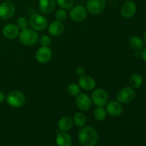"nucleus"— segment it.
Listing matches in <instances>:
<instances>
[{
  "label": "nucleus",
  "instance_id": "obj_34",
  "mask_svg": "<svg viewBox=\"0 0 146 146\" xmlns=\"http://www.w3.org/2000/svg\"><path fill=\"white\" fill-rule=\"evenodd\" d=\"M4 1H11V0H4Z\"/></svg>",
  "mask_w": 146,
  "mask_h": 146
},
{
  "label": "nucleus",
  "instance_id": "obj_21",
  "mask_svg": "<svg viewBox=\"0 0 146 146\" xmlns=\"http://www.w3.org/2000/svg\"><path fill=\"white\" fill-rule=\"evenodd\" d=\"M130 86L133 88H138L142 86L143 78L140 74H133L131 75L129 79Z\"/></svg>",
  "mask_w": 146,
  "mask_h": 146
},
{
  "label": "nucleus",
  "instance_id": "obj_26",
  "mask_svg": "<svg viewBox=\"0 0 146 146\" xmlns=\"http://www.w3.org/2000/svg\"><path fill=\"white\" fill-rule=\"evenodd\" d=\"M29 24V21L27 20V19L25 18V17H21L17 19V26L19 28V29L20 30L26 29L28 28Z\"/></svg>",
  "mask_w": 146,
  "mask_h": 146
},
{
  "label": "nucleus",
  "instance_id": "obj_1",
  "mask_svg": "<svg viewBox=\"0 0 146 146\" xmlns=\"http://www.w3.org/2000/svg\"><path fill=\"white\" fill-rule=\"evenodd\" d=\"M78 139L82 146H95L98 141V132L93 127H82L78 131Z\"/></svg>",
  "mask_w": 146,
  "mask_h": 146
},
{
  "label": "nucleus",
  "instance_id": "obj_12",
  "mask_svg": "<svg viewBox=\"0 0 146 146\" xmlns=\"http://www.w3.org/2000/svg\"><path fill=\"white\" fill-rule=\"evenodd\" d=\"M106 112L112 117L119 116L122 114L123 108L122 105L118 101H111L106 104Z\"/></svg>",
  "mask_w": 146,
  "mask_h": 146
},
{
  "label": "nucleus",
  "instance_id": "obj_27",
  "mask_svg": "<svg viewBox=\"0 0 146 146\" xmlns=\"http://www.w3.org/2000/svg\"><path fill=\"white\" fill-rule=\"evenodd\" d=\"M55 18L56 19V21H65L67 19V12L65 9H60L56 11L55 14Z\"/></svg>",
  "mask_w": 146,
  "mask_h": 146
},
{
  "label": "nucleus",
  "instance_id": "obj_3",
  "mask_svg": "<svg viewBox=\"0 0 146 146\" xmlns=\"http://www.w3.org/2000/svg\"><path fill=\"white\" fill-rule=\"evenodd\" d=\"M7 102L12 108H21L25 104L26 96L19 91H12L7 96Z\"/></svg>",
  "mask_w": 146,
  "mask_h": 146
},
{
  "label": "nucleus",
  "instance_id": "obj_23",
  "mask_svg": "<svg viewBox=\"0 0 146 146\" xmlns=\"http://www.w3.org/2000/svg\"><path fill=\"white\" fill-rule=\"evenodd\" d=\"M94 116L96 120L98 121H103L106 118V110L103 107H97L94 111Z\"/></svg>",
  "mask_w": 146,
  "mask_h": 146
},
{
  "label": "nucleus",
  "instance_id": "obj_22",
  "mask_svg": "<svg viewBox=\"0 0 146 146\" xmlns=\"http://www.w3.org/2000/svg\"><path fill=\"white\" fill-rule=\"evenodd\" d=\"M74 123L76 125L77 127L82 128L84 126L86 122V117L85 114L81 112H78L74 115Z\"/></svg>",
  "mask_w": 146,
  "mask_h": 146
},
{
  "label": "nucleus",
  "instance_id": "obj_2",
  "mask_svg": "<svg viewBox=\"0 0 146 146\" xmlns=\"http://www.w3.org/2000/svg\"><path fill=\"white\" fill-rule=\"evenodd\" d=\"M19 39L23 45L31 46L38 42V34L32 29L27 28L20 31L19 34Z\"/></svg>",
  "mask_w": 146,
  "mask_h": 146
},
{
  "label": "nucleus",
  "instance_id": "obj_4",
  "mask_svg": "<svg viewBox=\"0 0 146 146\" xmlns=\"http://www.w3.org/2000/svg\"><path fill=\"white\" fill-rule=\"evenodd\" d=\"M91 101L94 105L98 107H104L108 101V95L104 88H97L91 94Z\"/></svg>",
  "mask_w": 146,
  "mask_h": 146
},
{
  "label": "nucleus",
  "instance_id": "obj_25",
  "mask_svg": "<svg viewBox=\"0 0 146 146\" xmlns=\"http://www.w3.org/2000/svg\"><path fill=\"white\" fill-rule=\"evenodd\" d=\"M56 4L63 9H71L74 4V0H56Z\"/></svg>",
  "mask_w": 146,
  "mask_h": 146
},
{
  "label": "nucleus",
  "instance_id": "obj_19",
  "mask_svg": "<svg viewBox=\"0 0 146 146\" xmlns=\"http://www.w3.org/2000/svg\"><path fill=\"white\" fill-rule=\"evenodd\" d=\"M56 142L58 146H71L72 145V140L69 134L63 131L57 134Z\"/></svg>",
  "mask_w": 146,
  "mask_h": 146
},
{
  "label": "nucleus",
  "instance_id": "obj_33",
  "mask_svg": "<svg viewBox=\"0 0 146 146\" xmlns=\"http://www.w3.org/2000/svg\"><path fill=\"white\" fill-rule=\"evenodd\" d=\"M143 41H144V42L146 44V31L145 33H144V34H143Z\"/></svg>",
  "mask_w": 146,
  "mask_h": 146
},
{
  "label": "nucleus",
  "instance_id": "obj_5",
  "mask_svg": "<svg viewBox=\"0 0 146 146\" xmlns=\"http://www.w3.org/2000/svg\"><path fill=\"white\" fill-rule=\"evenodd\" d=\"M135 97V92L131 86H125L121 88L116 95L117 101L121 104H129Z\"/></svg>",
  "mask_w": 146,
  "mask_h": 146
},
{
  "label": "nucleus",
  "instance_id": "obj_20",
  "mask_svg": "<svg viewBox=\"0 0 146 146\" xmlns=\"http://www.w3.org/2000/svg\"><path fill=\"white\" fill-rule=\"evenodd\" d=\"M129 46L134 51H141L143 48V41L141 37L134 36L129 39Z\"/></svg>",
  "mask_w": 146,
  "mask_h": 146
},
{
  "label": "nucleus",
  "instance_id": "obj_18",
  "mask_svg": "<svg viewBox=\"0 0 146 146\" xmlns=\"http://www.w3.org/2000/svg\"><path fill=\"white\" fill-rule=\"evenodd\" d=\"M74 120L71 117L68 115H65L60 118L58 122V129L63 132H66L70 131L73 128L74 125Z\"/></svg>",
  "mask_w": 146,
  "mask_h": 146
},
{
  "label": "nucleus",
  "instance_id": "obj_16",
  "mask_svg": "<svg viewBox=\"0 0 146 146\" xmlns=\"http://www.w3.org/2000/svg\"><path fill=\"white\" fill-rule=\"evenodd\" d=\"M65 27L64 24L61 21H54L49 24L48 31L49 34L53 36H59L64 33Z\"/></svg>",
  "mask_w": 146,
  "mask_h": 146
},
{
  "label": "nucleus",
  "instance_id": "obj_28",
  "mask_svg": "<svg viewBox=\"0 0 146 146\" xmlns=\"http://www.w3.org/2000/svg\"><path fill=\"white\" fill-rule=\"evenodd\" d=\"M51 42V38L47 35H43L40 38L39 43L41 45V46H47L50 45Z\"/></svg>",
  "mask_w": 146,
  "mask_h": 146
},
{
  "label": "nucleus",
  "instance_id": "obj_32",
  "mask_svg": "<svg viewBox=\"0 0 146 146\" xmlns=\"http://www.w3.org/2000/svg\"><path fill=\"white\" fill-rule=\"evenodd\" d=\"M135 56L136 57V58H139V57H141V51H135Z\"/></svg>",
  "mask_w": 146,
  "mask_h": 146
},
{
  "label": "nucleus",
  "instance_id": "obj_24",
  "mask_svg": "<svg viewBox=\"0 0 146 146\" xmlns=\"http://www.w3.org/2000/svg\"><path fill=\"white\" fill-rule=\"evenodd\" d=\"M67 91L71 96H77L81 93V88L78 84L72 83L68 85V88H67Z\"/></svg>",
  "mask_w": 146,
  "mask_h": 146
},
{
  "label": "nucleus",
  "instance_id": "obj_11",
  "mask_svg": "<svg viewBox=\"0 0 146 146\" xmlns=\"http://www.w3.org/2000/svg\"><path fill=\"white\" fill-rule=\"evenodd\" d=\"M36 59L40 64H46L52 57V51L47 46H41L36 52Z\"/></svg>",
  "mask_w": 146,
  "mask_h": 146
},
{
  "label": "nucleus",
  "instance_id": "obj_13",
  "mask_svg": "<svg viewBox=\"0 0 146 146\" xmlns=\"http://www.w3.org/2000/svg\"><path fill=\"white\" fill-rule=\"evenodd\" d=\"M137 7L133 1H127L122 5L121 13L123 17L126 19L132 18L136 13Z\"/></svg>",
  "mask_w": 146,
  "mask_h": 146
},
{
  "label": "nucleus",
  "instance_id": "obj_9",
  "mask_svg": "<svg viewBox=\"0 0 146 146\" xmlns=\"http://www.w3.org/2000/svg\"><path fill=\"white\" fill-rule=\"evenodd\" d=\"M15 6L10 1H4L0 4V18L4 20L11 19L15 14Z\"/></svg>",
  "mask_w": 146,
  "mask_h": 146
},
{
  "label": "nucleus",
  "instance_id": "obj_7",
  "mask_svg": "<svg viewBox=\"0 0 146 146\" xmlns=\"http://www.w3.org/2000/svg\"><path fill=\"white\" fill-rule=\"evenodd\" d=\"M106 5V0H88L86 2V10L91 14H100L104 11Z\"/></svg>",
  "mask_w": 146,
  "mask_h": 146
},
{
  "label": "nucleus",
  "instance_id": "obj_8",
  "mask_svg": "<svg viewBox=\"0 0 146 146\" xmlns=\"http://www.w3.org/2000/svg\"><path fill=\"white\" fill-rule=\"evenodd\" d=\"M69 15L73 21L80 22L86 18L87 10L85 7L81 5L75 6L70 9Z\"/></svg>",
  "mask_w": 146,
  "mask_h": 146
},
{
  "label": "nucleus",
  "instance_id": "obj_29",
  "mask_svg": "<svg viewBox=\"0 0 146 146\" xmlns=\"http://www.w3.org/2000/svg\"><path fill=\"white\" fill-rule=\"evenodd\" d=\"M76 74L80 77L85 75V69L82 66H79L76 68Z\"/></svg>",
  "mask_w": 146,
  "mask_h": 146
},
{
  "label": "nucleus",
  "instance_id": "obj_14",
  "mask_svg": "<svg viewBox=\"0 0 146 146\" xmlns=\"http://www.w3.org/2000/svg\"><path fill=\"white\" fill-rule=\"evenodd\" d=\"M78 85L80 88L85 91H92L96 87V81L91 76L84 75L80 77L78 80Z\"/></svg>",
  "mask_w": 146,
  "mask_h": 146
},
{
  "label": "nucleus",
  "instance_id": "obj_31",
  "mask_svg": "<svg viewBox=\"0 0 146 146\" xmlns=\"http://www.w3.org/2000/svg\"><path fill=\"white\" fill-rule=\"evenodd\" d=\"M4 98H5V96H4V93L0 91V104L4 101Z\"/></svg>",
  "mask_w": 146,
  "mask_h": 146
},
{
  "label": "nucleus",
  "instance_id": "obj_17",
  "mask_svg": "<svg viewBox=\"0 0 146 146\" xmlns=\"http://www.w3.org/2000/svg\"><path fill=\"white\" fill-rule=\"evenodd\" d=\"M56 7V0H39L38 7L42 13L50 14L54 10Z\"/></svg>",
  "mask_w": 146,
  "mask_h": 146
},
{
  "label": "nucleus",
  "instance_id": "obj_35",
  "mask_svg": "<svg viewBox=\"0 0 146 146\" xmlns=\"http://www.w3.org/2000/svg\"><path fill=\"white\" fill-rule=\"evenodd\" d=\"M123 1H131V0H123Z\"/></svg>",
  "mask_w": 146,
  "mask_h": 146
},
{
  "label": "nucleus",
  "instance_id": "obj_10",
  "mask_svg": "<svg viewBox=\"0 0 146 146\" xmlns=\"http://www.w3.org/2000/svg\"><path fill=\"white\" fill-rule=\"evenodd\" d=\"M76 105L81 111H86L91 108L92 101L89 96L86 94H78L76 99Z\"/></svg>",
  "mask_w": 146,
  "mask_h": 146
},
{
  "label": "nucleus",
  "instance_id": "obj_30",
  "mask_svg": "<svg viewBox=\"0 0 146 146\" xmlns=\"http://www.w3.org/2000/svg\"><path fill=\"white\" fill-rule=\"evenodd\" d=\"M141 57H142L143 60L146 63V47L143 48L141 50Z\"/></svg>",
  "mask_w": 146,
  "mask_h": 146
},
{
  "label": "nucleus",
  "instance_id": "obj_6",
  "mask_svg": "<svg viewBox=\"0 0 146 146\" xmlns=\"http://www.w3.org/2000/svg\"><path fill=\"white\" fill-rule=\"evenodd\" d=\"M29 23L32 29L38 31L44 30L48 25V21L46 19L44 16L38 14H32L30 17Z\"/></svg>",
  "mask_w": 146,
  "mask_h": 146
},
{
  "label": "nucleus",
  "instance_id": "obj_15",
  "mask_svg": "<svg viewBox=\"0 0 146 146\" xmlns=\"http://www.w3.org/2000/svg\"><path fill=\"white\" fill-rule=\"evenodd\" d=\"M2 34L8 39H14L19 36V29L15 24H9L3 28Z\"/></svg>",
  "mask_w": 146,
  "mask_h": 146
}]
</instances>
